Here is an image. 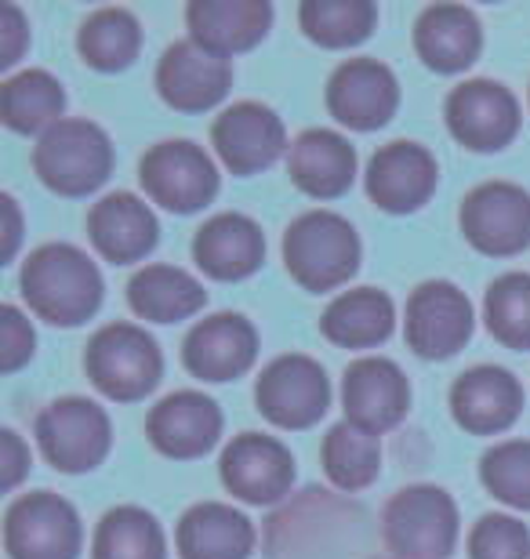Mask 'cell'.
<instances>
[{
  "label": "cell",
  "mask_w": 530,
  "mask_h": 559,
  "mask_svg": "<svg viewBox=\"0 0 530 559\" xmlns=\"http://www.w3.org/2000/svg\"><path fill=\"white\" fill-rule=\"evenodd\" d=\"M22 298L40 320L76 328L103 306V273L73 243H44L22 265Z\"/></svg>",
  "instance_id": "obj_1"
},
{
  "label": "cell",
  "mask_w": 530,
  "mask_h": 559,
  "mask_svg": "<svg viewBox=\"0 0 530 559\" xmlns=\"http://www.w3.org/2000/svg\"><path fill=\"white\" fill-rule=\"evenodd\" d=\"M284 265L313 295L342 287L360 265L356 229L334 211H306L284 233Z\"/></svg>",
  "instance_id": "obj_2"
},
{
  "label": "cell",
  "mask_w": 530,
  "mask_h": 559,
  "mask_svg": "<svg viewBox=\"0 0 530 559\" xmlns=\"http://www.w3.org/2000/svg\"><path fill=\"white\" fill-rule=\"evenodd\" d=\"M33 171L59 197H87L113 171L109 135L92 120H59L33 145Z\"/></svg>",
  "instance_id": "obj_3"
},
{
  "label": "cell",
  "mask_w": 530,
  "mask_h": 559,
  "mask_svg": "<svg viewBox=\"0 0 530 559\" xmlns=\"http://www.w3.org/2000/svg\"><path fill=\"white\" fill-rule=\"evenodd\" d=\"M84 367L103 396L117 400V404H134L161 382L164 356L150 334L134 323H106L87 342Z\"/></svg>",
  "instance_id": "obj_4"
},
{
  "label": "cell",
  "mask_w": 530,
  "mask_h": 559,
  "mask_svg": "<svg viewBox=\"0 0 530 559\" xmlns=\"http://www.w3.org/2000/svg\"><path fill=\"white\" fill-rule=\"evenodd\" d=\"M381 534L397 559H450L458 545V506L439 487H408L381 512Z\"/></svg>",
  "instance_id": "obj_5"
},
{
  "label": "cell",
  "mask_w": 530,
  "mask_h": 559,
  "mask_svg": "<svg viewBox=\"0 0 530 559\" xmlns=\"http://www.w3.org/2000/svg\"><path fill=\"white\" fill-rule=\"evenodd\" d=\"M37 443L59 473H87L109 454V415L95 400L62 396L37 415Z\"/></svg>",
  "instance_id": "obj_6"
},
{
  "label": "cell",
  "mask_w": 530,
  "mask_h": 559,
  "mask_svg": "<svg viewBox=\"0 0 530 559\" xmlns=\"http://www.w3.org/2000/svg\"><path fill=\"white\" fill-rule=\"evenodd\" d=\"M81 516L51 490L22 495L4 516V549L11 559H76L81 556Z\"/></svg>",
  "instance_id": "obj_7"
},
{
  "label": "cell",
  "mask_w": 530,
  "mask_h": 559,
  "mask_svg": "<svg viewBox=\"0 0 530 559\" xmlns=\"http://www.w3.org/2000/svg\"><path fill=\"white\" fill-rule=\"evenodd\" d=\"M255 404L280 429H309L331 407V382L313 356L287 353L258 374Z\"/></svg>",
  "instance_id": "obj_8"
},
{
  "label": "cell",
  "mask_w": 530,
  "mask_h": 559,
  "mask_svg": "<svg viewBox=\"0 0 530 559\" xmlns=\"http://www.w3.org/2000/svg\"><path fill=\"white\" fill-rule=\"evenodd\" d=\"M139 182L153 204L175 215H189L211 204L219 193V171L211 156L193 142H161L142 156Z\"/></svg>",
  "instance_id": "obj_9"
},
{
  "label": "cell",
  "mask_w": 530,
  "mask_h": 559,
  "mask_svg": "<svg viewBox=\"0 0 530 559\" xmlns=\"http://www.w3.org/2000/svg\"><path fill=\"white\" fill-rule=\"evenodd\" d=\"M461 233L480 254L513 259L530 243V193L513 182H483L461 200Z\"/></svg>",
  "instance_id": "obj_10"
},
{
  "label": "cell",
  "mask_w": 530,
  "mask_h": 559,
  "mask_svg": "<svg viewBox=\"0 0 530 559\" xmlns=\"http://www.w3.org/2000/svg\"><path fill=\"white\" fill-rule=\"evenodd\" d=\"M447 128L472 153H498L520 131V103L498 81H466L447 98Z\"/></svg>",
  "instance_id": "obj_11"
},
{
  "label": "cell",
  "mask_w": 530,
  "mask_h": 559,
  "mask_svg": "<svg viewBox=\"0 0 530 559\" xmlns=\"http://www.w3.org/2000/svg\"><path fill=\"white\" fill-rule=\"evenodd\" d=\"M222 484L247 506H273L295 484V457L280 440L262 432H240L222 451Z\"/></svg>",
  "instance_id": "obj_12"
},
{
  "label": "cell",
  "mask_w": 530,
  "mask_h": 559,
  "mask_svg": "<svg viewBox=\"0 0 530 559\" xmlns=\"http://www.w3.org/2000/svg\"><path fill=\"white\" fill-rule=\"evenodd\" d=\"M400 106V84L378 59H349L327 81V109L338 124L375 131L389 124Z\"/></svg>",
  "instance_id": "obj_13"
},
{
  "label": "cell",
  "mask_w": 530,
  "mask_h": 559,
  "mask_svg": "<svg viewBox=\"0 0 530 559\" xmlns=\"http://www.w3.org/2000/svg\"><path fill=\"white\" fill-rule=\"evenodd\" d=\"M233 70L222 55H211L197 40H178L156 66V92L178 114H204L229 95Z\"/></svg>",
  "instance_id": "obj_14"
},
{
  "label": "cell",
  "mask_w": 530,
  "mask_h": 559,
  "mask_svg": "<svg viewBox=\"0 0 530 559\" xmlns=\"http://www.w3.org/2000/svg\"><path fill=\"white\" fill-rule=\"evenodd\" d=\"M472 334V306L455 284L433 280L408 301V345L425 360L455 356Z\"/></svg>",
  "instance_id": "obj_15"
},
{
  "label": "cell",
  "mask_w": 530,
  "mask_h": 559,
  "mask_svg": "<svg viewBox=\"0 0 530 559\" xmlns=\"http://www.w3.org/2000/svg\"><path fill=\"white\" fill-rule=\"evenodd\" d=\"M436 156L419 142H389L367 164V197L381 211L408 215L436 193Z\"/></svg>",
  "instance_id": "obj_16"
},
{
  "label": "cell",
  "mask_w": 530,
  "mask_h": 559,
  "mask_svg": "<svg viewBox=\"0 0 530 559\" xmlns=\"http://www.w3.org/2000/svg\"><path fill=\"white\" fill-rule=\"evenodd\" d=\"M258 356V331L240 312H219L200 320L182 342L186 371L200 382H233Z\"/></svg>",
  "instance_id": "obj_17"
},
{
  "label": "cell",
  "mask_w": 530,
  "mask_h": 559,
  "mask_svg": "<svg viewBox=\"0 0 530 559\" xmlns=\"http://www.w3.org/2000/svg\"><path fill=\"white\" fill-rule=\"evenodd\" d=\"M342 404L345 421L378 436L392 429V425H400V418L408 415L411 385L400 367L386 360V356H364V360L349 364L342 382Z\"/></svg>",
  "instance_id": "obj_18"
},
{
  "label": "cell",
  "mask_w": 530,
  "mask_h": 559,
  "mask_svg": "<svg viewBox=\"0 0 530 559\" xmlns=\"http://www.w3.org/2000/svg\"><path fill=\"white\" fill-rule=\"evenodd\" d=\"M211 142L219 150L222 164L233 175H255L266 171L269 164L284 153L287 135H284V120L262 103H236L214 120Z\"/></svg>",
  "instance_id": "obj_19"
},
{
  "label": "cell",
  "mask_w": 530,
  "mask_h": 559,
  "mask_svg": "<svg viewBox=\"0 0 530 559\" xmlns=\"http://www.w3.org/2000/svg\"><path fill=\"white\" fill-rule=\"evenodd\" d=\"M145 436L153 447L167 457L189 462V457L208 454L222 436V411L211 396L182 389V393L164 396L161 404L150 411L145 421Z\"/></svg>",
  "instance_id": "obj_20"
},
{
  "label": "cell",
  "mask_w": 530,
  "mask_h": 559,
  "mask_svg": "<svg viewBox=\"0 0 530 559\" xmlns=\"http://www.w3.org/2000/svg\"><path fill=\"white\" fill-rule=\"evenodd\" d=\"M450 411L472 436L505 432L523 411V385L505 367H472L450 389Z\"/></svg>",
  "instance_id": "obj_21"
},
{
  "label": "cell",
  "mask_w": 530,
  "mask_h": 559,
  "mask_svg": "<svg viewBox=\"0 0 530 559\" xmlns=\"http://www.w3.org/2000/svg\"><path fill=\"white\" fill-rule=\"evenodd\" d=\"M186 22L189 40H197L211 55L229 59V55L255 48L266 37L273 8L266 0H193L186 8Z\"/></svg>",
  "instance_id": "obj_22"
},
{
  "label": "cell",
  "mask_w": 530,
  "mask_h": 559,
  "mask_svg": "<svg viewBox=\"0 0 530 559\" xmlns=\"http://www.w3.org/2000/svg\"><path fill=\"white\" fill-rule=\"evenodd\" d=\"M156 215L134 193H109L87 215V237L113 265L145 259L156 248Z\"/></svg>",
  "instance_id": "obj_23"
},
{
  "label": "cell",
  "mask_w": 530,
  "mask_h": 559,
  "mask_svg": "<svg viewBox=\"0 0 530 559\" xmlns=\"http://www.w3.org/2000/svg\"><path fill=\"white\" fill-rule=\"evenodd\" d=\"M287 175L306 197L334 200L342 197L356 178V150L338 131L313 128L291 142Z\"/></svg>",
  "instance_id": "obj_24"
},
{
  "label": "cell",
  "mask_w": 530,
  "mask_h": 559,
  "mask_svg": "<svg viewBox=\"0 0 530 559\" xmlns=\"http://www.w3.org/2000/svg\"><path fill=\"white\" fill-rule=\"evenodd\" d=\"M480 19L461 4H433L414 22V51L436 73H461L480 59Z\"/></svg>",
  "instance_id": "obj_25"
},
{
  "label": "cell",
  "mask_w": 530,
  "mask_h": 559,
  "mask_svg": "<svg viewBox=\"0 0 530 559\" xmlns=\"http://www.w3.org/2000/svg\"><path fill=\"white\" fill-rule=\"evenodd\" d=\"M193 259L211 280H244L266 259V237L247 215L225 211L208 218L193 237Z\"/></svg>",
  "instance_id": "obj_26"
},
{
  "label": "cell",
  "mask_w": 530,
  "mask_h": 559,
  "mask_svg": "<svg viewBox=\"0 0 530 559\" xmlns=\"http://www.w3.org/2000/svg\"><path fill=\"white\" fill-rule=\"evenodd\" d=\"M175 545L182 559H247L255 549V527L233 506L200 501L178 520Z\"/></svg>",
  "instance_id": "obj_27"
},
{
  "label": "cell",
  "mask_w": 530,
  "mask_h": 559,
  "mask_svg": "<svg viewBox=\"0 0 530 559\" xmlns=\"http://www.w3.org/2000/svg\"><path fill=\"white\" fill-rule=\"evenodd\" d=\"M392 323H397V309H392V298L386 290L356 287L327 306L320 331L327 342L342 345V349H370V345H381L389 338Z\"/></svg>",
  "instance_id": "obj_28"
},
{
  "label": "cell",
  "mask_w": 530,
  "mask_h": 559,
  "mask_svg": "<svg viewBox=\"0 0 530 559\" xmlns=\"http://www.w3.org/2000/svg\"><path fill=\"white\" fill-rule=\"evenodd\" d=\"M128 301L142 320L178 323L204 309L208 290L186 270H175V265H145V270L131 276Z\"/></svg>",
  "instance_id": "obj_29"
},
{
  "label": "cell",
  "mask_w": 530,
  "mask_h": 559,
  "mask_svg": "<svg viewBox=\"0 0 530 559\" xmlns=\"http://www.w3.org/2000/svg\"><path fill=\"white\" fill-rule=\"evenodd\" d=\"M66 92L51 73L44 70H22L8 76L0 87V114L11 131L33 135V131H48L62 120Z\"/></svg>",
  "instance_id": "obj_30"
},
{
  "label": "cell",
  "mask_w": 530,
  "mask_h": 559,
  "mask_svg": "<svg viewBox=\"0 0 530 559\" xmlns=\"http://www.w3.org/2000/svg\"><path fill=\"white\" fill-rule=\"evenodd\" d=\"M76 48H81V59L92 66V70H103V73L128 70L142 51L139 19H134L128 8H98L81 26Z\"/></svg>",
  "instance_id": "obj_31"
},
{
  "label": "cell",
  "mask_w": 530,
  "mask_h": 559,
  "mask_svg": "<svg viewBox=\"0 0 530 559\" xmlns=\"http://www.w3.org/2000/svg\"><path fill=\"white\" fill-rule=\"evenodd\" d=\"M92 559H167L161 523L139 506L109 509L95 531Z\"/></svg>",
  "instance_id": "obj_32"
},
{
  "label": "cell",
  "mask_w": 530,
  "mask_h": 559,
  "mask_svg": "<svg viewBox=\"0 0 530 559\" xmlns=\"http://www.w3.org/2000/svg\"><path fill=\"white\" fill-rule=\"evenodd\" d=\"M381 447L378 436L353 421H338L323 440V473L334 487L364 490L378 479Z\"/></svg>",
  "instance_id": "obj_33"
},
{
  "label": "cell",
  "mask_w": 530,
  "mask_h": 559,
  "mask_svg": "<svg viewBox=\"0 0 530 559\" xmlns=\"http://www.w3.org/2000/svg\"><path fill=\"white\" fill-rule=\"evenodd\" d=\"M298 22L320 48H353L370 37L378 8L370 0H306L298 8Z\"/></svg>",
  "instance_id": "obj_34"
},
{
  "label": "cell",
  "mask_w": 530,
  "mask_h": 559,
  "mask_svg": "<svg viewBox=\"0 0 530 559\" xmlns=\"http://www.w3.org/2000/svg\"><path fill=\"white\" fill-rule=\"evenodd\" d=\"M487 331L505 349H530V273H505L483 298Z\"/></svg>",
  "instance_id": "obj_35"
},
{
  "label": "cell",
  "mask_w": 530,
  "mask_h": 559,
  "mask_svg": "<svg viewBox=\"0 0 530 559\" xmlns=\"http://www.w3.org/2000/svg\"><path fill=\"white\" fill-rule=\"evenodd\" d=\"M483 487L513 509L530 512V440H505L480 462Z\"/></svg>",
  "instance_id": "obj_36"
},
{
  "label": "cell",
  "mask_w": 530,
  "mask_h": 559,
  "mask_svg": "<svg viewBox=\"0 0 530 559\" xmlns=\"http://www.w3.org/2000/svg\"><path fill=\"white\" fill-rule=\"evenodd\" d=\"M469 559H530V531L516 516L491 512L469 534Z\"/></svg>",
  "instance_id": "obj_37"
},
{
  "label": "cell",
  "mask_w": 530,
  "mask_h": 559,
  "mask_svg": "<svg viewBox=\"0 0 530 559\" xmlns=\"http://www.w3.org/2000/svg\"><path fill=\"white\" fill-rule=\"evenodd\" d=\"M33 328L30 320L22 317L15 306H4L0 309V367H4V374L19 371L22 364L33 356Z\"/></svg>",
  "instance_id": "obj_38"
},
{
  "label": "cell",
  "mask_w": 530,
  "mask_h": 559,
  "mask_svg": "<svg viewBox=\"0 0 530 559\" xmlns=\"http://www.w3.org/2000/svg\"><path fill=\"white\" fill-rule=\"evenodd\" d=\"M26 40H30V29H26L22 11L15 4H4V11H0V66H4V70L19 62Z\"/></svg>",
  "instance_id": "obj_39"
},
{
  "label": "cell",
  "mask_w": 530,
  "mask_h": 559,
  "mask_svg": "<svg viewBox=\"0 0 530 559\" xmlns=\"http://www.w3.org/2000/svg\"><path fill=\"white\" fill-rule=\"evenodd\" d=\"M30 468V447L19 440V432H0V473H4V490H15L19 479Z\"/></svg>",
  "instance_id": "obj_40"
},
{
  "label": "cell",
  "mask_w": 530,
  "mask_h": 559,
  "mask_svg": "<svg viewBox=\"0 0 530 559\" xmlns=\"http://www.w3.org/2000/svg\"><path fill=\"white\" fill-rule=\"evenodd\" d=\"M0 204H4V218H8V226H4V262H11V259H15L19 237H22V218H19V207H15V200H11V197H4Z\"/></svg>",
  "instance_id": "obj_41"
}]
</instances>
